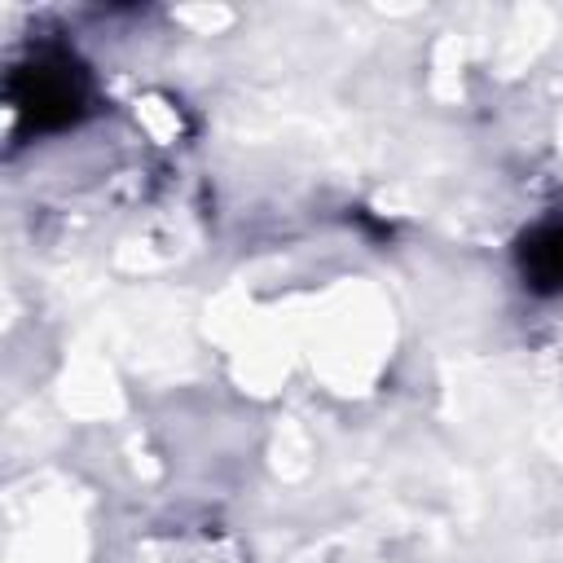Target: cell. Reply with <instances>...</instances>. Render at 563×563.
Returning <instances> with one entry per match:
<instances>
[{
    "instance_id": "obj_1",
    "label": "cell",
    "mask_w": 563,
    "mask_h": 563,
    "mask_svg": "<svg viewBox=\"0 0 563 563\" xmlns=\"http://www.w3.org/2000/svg\"><path fill=\"white\" fill-rule=\"evenodd\" d=\"M9 97H13V110L26 128L35 132H53V128H66L84 114L88 106V79L84 70L62 57V53H40L35 62L18 66L13 79H9Z\"/></svg>"
},
{
    "instance_id": "obj_2",
    "label": "cell",
    "mask_w": 563,
    "mask_h": 563,
    "mask_svg": "<svg viewBox=\"0 0 563 563\" xmlns=\"http://www.w3.org/2000/svg\"><path fill=\"white\" fill-rule=\"evenodd\" d=\"M515 264L532 295H563V220L528 229L515 246Z\"/></svg>"
}]
</instances>
